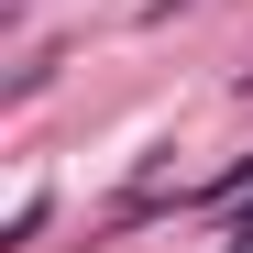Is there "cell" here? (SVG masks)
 <instances>
[{"mask_svg": "<svg viewBox=\"0 0 253 253\" xmlns=\"http://www.w3.org/2000/svg\"><path fill=\"white\" fill-rule=\"evenodd\" d=\"M231 242H253V198H242V209H231Z\"/></svg>", "mask_w": 253, "mask_h": 253, "instance_id": "6da1fadb", "label": "cell"}]
</instances>
